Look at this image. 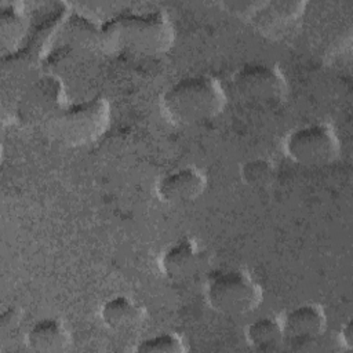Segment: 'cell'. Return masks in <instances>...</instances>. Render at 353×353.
<instances>
[{"mask_svg":"<svg viewBox=\"0 0 353 353\" xmlns=\"http://www.w3.org/2000/svg\"><path fill=\"white\" fill-rule=\"evenodd\" d=\"M102 46L142 55H156L168 50L174 33L163 11L123 12L101 26Z\"/></svg>","mask_w":353,"mask_h":353,"instance_id":"obj_1","label":"cell"},{"mask_svg":"<svg viewBox=\"0 0 353 353\" xmlns=\"http://www.w3.org/2000/svg\"><path fill=\"white\" fill-rule=\"evenodd\" d=\"M160 103L171 121L193 124L219 114L225 105V92L211 76H186L163 92Z\"/></svg>","mask_w":353,"mask_h":353,"instance_id":"obj_2","label":"cell"},{"mask_svg":"<svg viewBox=\"0 0 353 353\" xmlns=\"http://www.w3.org/2000/svg\"><path fill=\"white\" fill-rule=\"evenodd\" d=\"M109 120V103L97 95L70 106H63L46 124L48 134L72 146H80L95 141L106 128Z\"/></svg>","mask_w":353,"mask_h":353,"instance_id":"obj_3","label":"cell"},{"mask_svg":"<svg viewBox=\"0 0 353 353\" xmlns=\"http://www.w3.org/2000/svg\"><path fill=\"white\" fill-rule=\"evenodd\" d=\"M205 296L214 310L237 316L250 313L261 303L262 290L245 270L230 269L208 280Z\"/></svg>","mask_w":353,"mask_h":353,"instance_id":"obj_4","label":"cell"},{"mask_svg":"<svg viewBox=\"0 0 353 353\" xmlns=\"http://www.w3.org/2000/svg\"><path fill=\"white\" fill-rule=\"evenodd\" d=\"M285 154L303 165H324L339 153L335 131L325 123L299 125L288 132L284 139Z\"/></svg>","mask_w":353,"mask_h":353,"instance_id":"obj_5","label":"cell"},{"mask_svg":"<svg viewBox=\"0 0 353 353\" xmlns=\"http://www.w3.org/2000/svg\"><path fill=\"white\" fill-rule=\"evenodd\" d=\"M63 108V85L54 74H41L21 92L15 113L23 124H46Z\"/></svg>","mask_w":353,"mask_h":353,"instance_id":"obj_6","label":"cell"},{"mask_svg":"<svg viewBox=\"0 0 353 353\" xmlns=\"http://www.w3.org/2000/svg\"><path fill=\"white\" fill-rule=\"evenodd\" d=\"M232 85L240 97L256 102L280 101L287 92L280 69L265 62H250L239 68L232 77Z\"/></svg>","mask_w":353,"mask_h":353,"instance_id":"obj_7","label":"cell"},{"mask_svg":"<svg viewBox=\"0 0 353 353\" xmlns=\"http://www.w3.org/2000/svg\"><path fill=\"white\" fill-rule=\"evenodd\" d=\"M306 3L292 0L258 1L247 21L269 39H280L294 30L299 22Z\"/></svg>","mask_w":353,"mask_h":353,"instance_id":"obj_8","label":"cell"},{"mask_svg":"<svg viewBox=\"0 0 353 353\" xmlns=\"http://www.w3.org/2000/svg\"><path fill=\"white\" fill-rule=\"evenodd\" d=\"M207 179L201 170L185 165L161 175L156 183V194L164 203H186L197 199L205 189Z\"/></svg>","mask_w":353,"mask_h":353,"instance_id":"obj_9","label":"cell"},{"mask_svg":"<svg viewBox=\"0 0 353 353\" xmlns=\"http://www.w3.org/2000/svg\"><path fill=\"white\" fill-rule=\"evenodd\" d=\"M26 345L34 352H65L70 345V332L59 319H40L29 327L26 332Z\"/></svg>","mask_w":353,"mask_h":353,"instance_id":"obj_10","label":"cell"},{"mask_svg":"<svg viewBox=\"0 0 353 353\" xmlns=\"http://www.w3.org/2000/svg\"><path fill=\"white\" fill-rule=\"evenodd\" d=\"M281 325L285 339L294 336H321L327 325V317L320 305L307 302L288 310L281 320Z\"/></svg>","mask_w":353,"mask_h":353,"instance_id":"obj_11","label":"cell"},{"mask_svg":"<svg viewBox=\"0 0 353 353\" xmlns=\"http://www.w3.org/2000/svg\"><path fill=\"white\" fill-rule=\"evenodd\" d=\"M197 265L199 248L189 237L172 243L160 256L161 272L172 280H182L192 276L197 269Z\"/></svg>","mask_w":353,"mask_h":353,"instance_id":"obj_12","label":"cell"},{"mask_svg":"<svg viewBox=\"0 0 353 353\" xmlns=\"http://www.w3.org/2000/svg\"><path fill=\"white\" fill-rule=\"evenodd\" d=\"M99 316L106 327L112 330H127L142 320L143 309L127 295H114L102 303Z\"/></svg>","mask_w":353,"mask_h":353,"instance_id":"obj_13","label":"cell"},{"mask_svg":"<svg viewBox=\"0 0 353 353\" xmlns=\"http://www.w3.org/2000/svg\"><path fill=\"white\" fill-rule=\"evenodd\" d=\"M245 339L255 350H277L285 339L281 320L270 316H262L255 319L245 328Z\"/></svg>","mask_w":353,"mask_h":353,"instance_id":"obj_14","label":"cell"},{"mask_svg":"<svg viewBox=\"0 0 353 353\" xmlns=\"http://www.w3.org/2000/svg\"><path fill=\"white\" fill-rule=\"evenodd\" d=\"M0 40L3 52L14 51L26 30L23 6L21 3H3L0 8Z\"/></svg>","mask_w":353,"mask_h":353,"instance_id":"obj_15","label":"cell"},{"mask_svg":"<svg viewBox=\"0 0 353 353\" xmlns=\"http://www.w3.org/2000/svg\"><path fill=\"white\" fill-rule=\"evenodd\" d=\"M241 179L252 188H266L276 176L273 163L266 157H252L240 165Z\"/></svg>","mask_w":353,"mask_h":353,"instance_id":"obj_16","label":"cell"},{"mask_svg":"<svg viewBox=\"0 0 353 353\" xmlns=\"http://www.w3.org/2000/svg\"><path fill=\"white\" fill-rule=\"evenodd\" d=\"M135 350L141 353H182L186 350V345L178 334L160 332L141 339Z\"/></svg>","mask_w":353,"mask_h":353,"instance_id":"obj_17","label":"cell"},{"mask_svg":"<svg viewBox=\"0 0 353 353\" xmlns=\"http://www.w3.org/2000/svg\"><path fill=\"white\" fill-rule=\"evenodd\" d=\"M352 341H353V327H352V321L347 320L345 324H342L339 330V342L346 349H350L353 346Z\"/></svg>","mask_w":353,"mask_h":353,"instance_id":"obj_18","label":"cell"}]
</instances>
